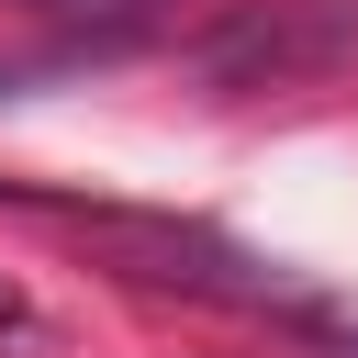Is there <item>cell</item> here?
Masks as SVG:
<instances>
[{
	"label": "cell",
	"instance_id": "cell-5",
	"mask_svg": "<svg viewBox=\"0 0 358 358\" xmlns=\"http://www.w3.org/2000/svg\"><path fill=\"white\" fill-rule=\"evenodd\" d=\"M302 336H313V347H324V358H358V324H347V313H324V302H313V313H302Z\"/></svg>",
	"mask_w": 358,
	"mask_h": 358
},
{
	"label": "cell",
	"instance_id": "cell-2",
	"mask_svg": "<svg viewBox=\"0 0 358 358\" xmlns=\"http://www.w3.org/2000/svg\"><path fill=\"white\" fill-rule=\"evenodd\" d=\"M201 90H313L358 67V0H224L179 34Z\"/></svg>",
	"mask_w": 358,
	"mask_h": 358
},
{
	"label": "cell",
	"instance_id": "cell-3",
	"mask_svg": "<svg viewBox=\"0 0 358 358\" xmlns=\"http://www.w3.org/2000/svg\"><path fill=\"white\" fill-rule=\"evenodd\" d=\"M11 11H45V22H179V0H11Z\"/></svg>",
	"mask_w": 358,
	"mask_h": 358
},
{
	"label": "cell",
	"instance_id": "cell-4",
	"mask_svg": "<svg viewBox=\"0 0 358 358\" xmlns=\"http://www.w3.org/2000/svg\"><path fill=\"white\" fill-rule=\"evenodd\" d=\"M0 336H22V347H45V313H34V291L0 268Z\"/></svg>",
	"mask_w": 358,
	"mask_h": 358
},
{
	"label": "cell",
	"instance_id": "cell-1",
	"mask_svg": "<svg viewBox=\"0 0 358 358\" xmlns=\"http://www.w3.org/2000/svg\"><path fill=\"white\" fill-rule=\"evenodd\" d=\"M0 201H11V213H45V224H67V235H90V246H101V268H112V280H134V291L224 302V313H280V324H302V313H313L268 257H246V246H235V235H213V224L134 213V201H56V190H22V179H0Z\"/></svg>",
	"mask_w": 358,
	"mask_h": 358
}]
</instances>
